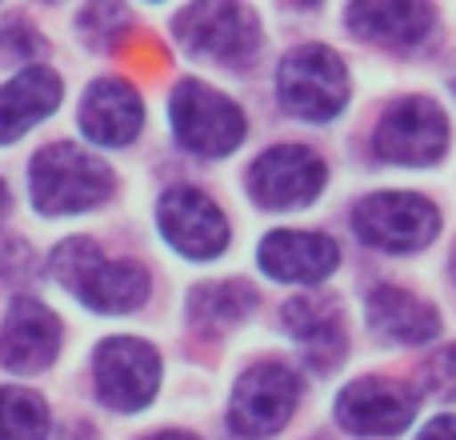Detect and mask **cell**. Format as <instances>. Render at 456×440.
<instances>
[{"label": "cell", "instance_id": "obj_8", "mask_svg": "<svg viewBox=\"0 0 456 440\" xmlns=\"http://www.w3.org/2000/svg\"><path fill=\"white\" fill-rule=\"evenodd\" d=\"M449 149V120L428 96H404L380 117L377 157L393 165H433Z\"/></svg>", "mask_w": 456, "mask_h": 440}, {"label": "cell", "instance_id": "obj_16", "mask_svg": "<svg viewBox=\"0 0 456 440\" xmlns=\"http://www.w3.org/2000/svg\"><path fill=\"white\" fill-rule=\"evenodd\" d=\"M340 265V249L324 232H268L260 244V268L289 284H316Z\"/></svg>", "mask_w": 456, "mask_h": 440}, {"label": "cell", "instance_id": "obj_9", "mask_svg": "<svg viewBox=\"0 0 456 440\" xmlns=\"http://www.w3.org/2000/svg\"><path fill=\"white\" fill-rule=\"evenodd\" d=\"M96 393L109 409L136 412L157 396L160 385V361L144 340L136 337H112L96 348Z\"/></svg>", "mask_w": 456, "mask_h": 440}, {"label": "cell", "instance_id": "obj_6", "mask_svg": "<svg viewBox=\"0 0 456 440\" xmlns=\"http://www.w3.org/2000/svg\"><path fill=\"white\" fill-rule=\"evenodd\" d=\"M176 37L192 56L240 69L260 48V24L244 4H192L176 16Z\"/></svg>", "mask_w": 456, "mask_h": 440}, {"label": "cell", "instance_id": "obj_10", "mask_svg": "<svg viewBox=\"0 0 456 440\" xmlns=\"http://www.w3.org/2000/svg\"><path fill=\"white\" fill-rule=\"evenodd\" d=\"M324 189V160L305 144H276L248 168V192L265 208H300Z\"/></svg>", "mask_w": 456, "mask_h": 440}, {"label": "cell", "instance_id": "obj_3", "mask_svg": "<svg viewBox=\"0 0 456 440\" xmlns=\"http://www.w3.org/2000/svg\"><path fill=\"white\" fill-rule=\"evenodd\" d=\"M281 104L300 120H332L348 104V72L324 45L292 48L276 72Z\"/></svg>", "mask_w": 456, "mask_h": 440}, {"label": "cell", "instance_id": "obj_20", "mask_svg": "<svg viewBox=\"0 0 456 440\" xmlns=\"http://www.w3.org/2000/svg\"><path fill=\"white\" fill-rule=\"evenodd\" d=\"M256 308V292L240 281H224V284H200L189 297V321L200 332H221L240 324L244 316Z\"/></svg>", "mask_w": 456, "mask_h": 440}, {"label": "cell", "instance_id": "obj_15", "mask_svg": "<svg viewBox=\"0 0 456 440\" xmlns=\"http://www.w3.org/2000/svg\"><path fill=\"white\" fill-rule=\"evenodd\" d=\"M141 125H144V104L133 85L112 77L88 85L85 104H80V128H85L88 141L120 149V144L136 141Z\"/></svg>", "mask_w": 456, "mask_h": 440}, {"label": "cell", "instance_id": "obj_21", "mask_svg": "<svg viewBox=\"0 0 456 440\" xmlns=\"http://www.w3.org/2000/svg\"><path fill=\"white\" fill-rule=\"evenodd\" d=\"M48 409L28 388H0V440H45Z\"/></svg>", "mask_w": 456, "mask_h": 440}, {"label": "cell", "instance_id": "obj_19", "mask_svg": "<svg viewBox=\"0 0 456 440\" xmlns=\"http://www.w3.org/2000/svg\"><path fill=\"white\" fill-rule=\"evenodd\" d=\"M61 77L45 64L16 72L4 88H0V144L24 136L37 120H45L48 112L61 104Z\"/></svg>", "mask_w": 456, "mask_h": 440}, {"label": "cell", "instance_id": "obj_26", "mask_svg": "<svg viewBox=\"0 0 456 440\" xmlns=\"http://www.w3.org/2000/svg\"><path fill=\"white\" fill-rule=\"evenodd\" d=\"M8 216V189H4V181H0V220Z\"/></svg>", "mask_w": 456, "mask_h": 440}, {"label": "cell", "instance_id": "obj_27", "mask_svg": "<svg viewBox=\"0 0 456 440\" xmlns=\"http://www.w3.org/2000/svg\"><path fill=\"white\" fill-rule=\"evenodd\" d=\"M452 281H456V252H452Z\"/></svg>", "mask_w": 456, "mask_h": 440}, {"label": "cell", "instance_id": "obj_7", "mask_svg": "<svg viewBox=\"0 0 456 440\" xmlns=\"http://www.w3.org/2000/svg\"><path fill=\"white\" fill-rule=\"evenodd\" d=\"M300 401V380L284 364H252L232 388L228 404V425L240 436H273L289 425Z\"/></svg>", "mask_w": 456, "mask_h": 440}, {"label": "cell", "instance_id": "obj_22", "mask_svg": "<svg viewBox=\"0 0 456 440\" xmlns=\"http://www.w3.org/2000/svg\"><path fill=\"white\" fill-rule=\"evenodd\" d=\"M420 396H433V401H456V345L441 348L425 361L420 369Z\"/></svg>", "mask_w": 456, "mask_h": 440}, {"label": "cell", "instance_id": "obj_18", "mask_svg": "<svg viewBox=\"0 0 456 440\" xmlns=\"http://www.w3.org/2000/svg\"><path fill=\"white\" fill-rule=\"evenodd\" d=\"M369 324L388 345H428L441 332L436 308L412 292L393 289V284H380L369 292Z\"/></svg>", "mask_w": 456, "mask_h": 440}, {"label": "cell", "instance_id": "obj_5", "mask_svg": "<svg viewBox=\"0 0 456 440\" xmlns=\"http://www.w3.org/2000/svg\"><path fill=\"white\" fill-rule=\"evenodd\" d=\"M353 224L364 244L385 252H420L441 232V213L417 192H372L356 205Z\"/></svg>", "mask_w": 456, "mask_h": 440}, {"label": "cell", "instance_id": "obj_28", "mask_svg": "<svg viewBox=\"0 0 456 440\" xmlns=\"http://www.w3.org/2000/svg\"><path fill=\"white\" fill-rule=\"evenodd\" d=\"M452 88H456V80H452Z\"/></svg>", "mask_w": 456, "mask_h": 440}, {"label": "cell", "instance_id": "obj_17", "mask_svg": "<svg viewBox=\"0 0 456 440\" xmlns=\"http://www.w3.org/2000/svg\"><path fill=\"white\" fill-rule=\"evenodd\" d=\"M348 24L356 37L377 40L388 48H417L420 40L433 37L436 8L417 4V0H364L348 8Z\"/></svg>", "mask_w": 456, "mask_h": 440}, {"label": "cell", "instance_id": "obj_13", "mask_svg": "<svg viewBox=\"0 0 456 440\" xmlns=\"http://www.w3.org/2000/svg\"><path fill=\"white\" fill-rule=\"evenodd\" d=\"M61 348V321L40 300L20 297L0 329V361L12 372H40Z\"/></svg>", "mask_w": 456, "mask_h": 440}, {"label": "cell", "instance_id": "obj_23", "mask_svg": "<svg viewBox=\"0 0 456 440\" xmlns=\"http://www.w3.org/2000/svg\"><path fill=\"white\" fill-rule=\"evenodd\" d=\"M40 53H45V40L37 37L32 24L8 20L0 29V64H24V69H32L28 61H37Z\"/></svg>", "mask_w": 456, "mask_h": 440}, {"label": "cell", "instance_id": "obj_11", "mask_svg": "<svg viewBox=\"0 0 456 440\" xmlns=\"http://www.w3.org/2000/svg\"><path fill=\"white\" fill-rule=\"evenodd\" d=\"M165 240L189 260H213L228 244V220L200 189H168L157 205Z\"/></svg>", "mask_w": 456, "mask_h": 440}, {"label": "cell", "instance_id": "obj_14", "mask_svg": "<svg viewBox=\"0 0 456 440\" xmlns=\"http://www.w3.org/2000/svg\"><path fill=\"white\" fill-rule=\"evenodd\" d=\"M284 329L289 337L305 348V361L313 369L329 372L345 361V321H340V305L332 297H292L284 305Z\"/></svg>", "mask_w": 456, "mask_h": 440}, {"label": "cell", "instance_id": "obj_4", "mask_svg": "<svg viewBox=\"0 0 456 440\" xmlns=\"http://www.w3.org/2000/svg\"><path fill=\"white\" fill-rule=\"evenodd\" d=\"M168 117H173L176 141L197 157H228L244 141V112L224 93L200 85V80L176 85Z\"/></svg>", "mask_w": 456, "mask_h": 440}, {"label": "cell", "instance_id": "obj_1", "mask_svg": "<svg viewBox=\"0 0 456 440\" xmlns=\"http://www.w3.org/2000/svg\"><path fill=\"white\" fill-rule=\"evenodd\" d=\"M48 265L56 281L96 313H133L149 297V273L136 260H109L85 236L56 244Z\"/></svg>", "mask_w": 456, "mask_h": 440}, {"label": "cell", "instance_id": "obj_24", "mask_svg": "<svg viewBox=\"0 0 456 440\" xmlns=\"http://www.w3.org/2000/svg\"><path fill=\"white\" fill-rule=\"evenodd\" d=\"M417 440H456V417H436Z\"/></svg>", "mask_w": 456, "mask_h": 440}, {"label": "cell", "instance_id": "obj_12", "mask_svg": "<svg viewBox=\"0 0 456 440\" xmlns=\"http://www.w3.org/2000/svg\"><path fill=\"white\" fill-rule=\"evenodd\" d=\"M417 417V393L385 377L353 380L337 396V420L356 436H396Z\"/></svg>", "mask_w": 456, "mask_h": 440}, {"label": "cell", "instance_id": "obj_2", "mask_svg": "<svg viewBox=\"0 0 456 440\" xmlns=\"http://www.w3.org/2000/svg\"><path fill=\"white\" fill-rule=\"evenodd\" d=\"M32 205L48 216L85 213L112 197V168L77 144H48L28 168Z\"/></svg>", "mask_w": 456, "mask_h": 440}, {"label": "cell", "instance_id": "obj_25", "mask_svg": "<svg viewBox=\"0 0 456 440\" xmlns=\"http://www.w3.org/2000/svg\"><path fill=\"white\" fill-rule=\"evenodd\" d=\"M149 440H197L192 433H157V436H149Z\"/></svg>", "mask_w": 456, "mask_h": 440}]
</instances>
